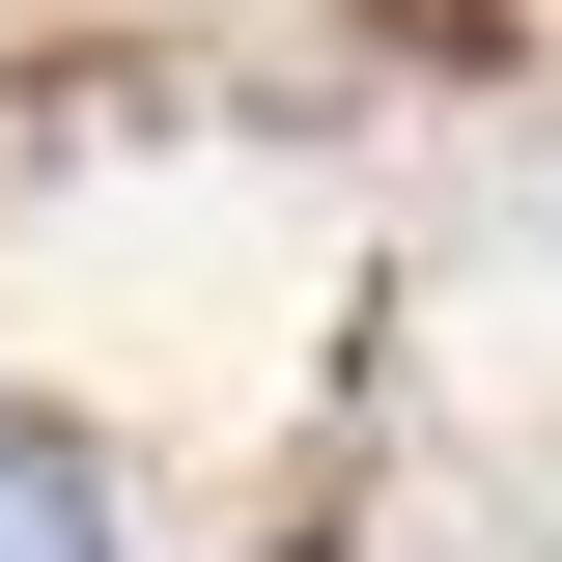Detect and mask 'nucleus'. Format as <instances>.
Here are the masks:
<instances>
[{
  "instance_id": "obj_1",
  "label": "nucleus",
  "mask_w": 562,
  "mask_h": 562,
  "mask_svg": "<svg viewBox=\"0 0 562 562\" xmlns=\"http://www.w3.org/2000/svg\"><path fill=\"white\" fill-rule=\"evenodd\" d=\"M0 562H113V506H85L57 422H0Z\"/></svg>"
}]
</instances>
